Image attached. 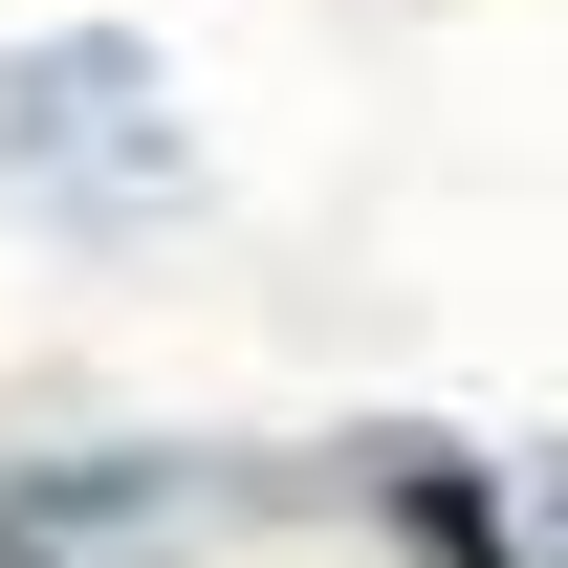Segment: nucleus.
Returning <instances> with one entry per match:
<instances>
[{"instance_id":"f257e3e1","label":"nucleus","mask_w":568,"mask_h":568,"mask_svg":"<svg viewBox=\"0 0 568 568\" xmlns=\"http://www.w3.org/2000/svg\"><path fill=\"white\" fill-rule=\"evenodd\" d=\"M175 175H197V153H175V67H153V44L67 22V44L0 67V197H44V219H153Z\"/></svg>"},{"instance_id":"f03ea898","label":"nucleus","mask_w":568,"mask_h":568,"mask_svg":"<svg viewBox=\"0 0 568 568\" xmlns=\"http://www.w3.org/2000/svg\"><path fill=\"white\" fill-rule=\"evenodd\" d=\"M0 568H44V525H0Z\"/></svg>"}]
</instances>
